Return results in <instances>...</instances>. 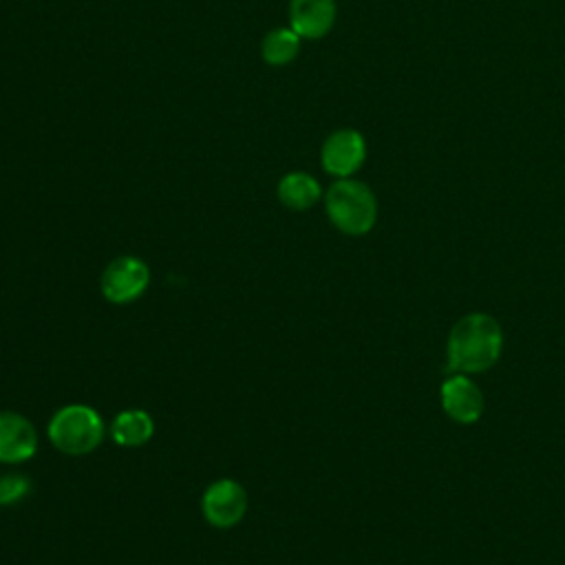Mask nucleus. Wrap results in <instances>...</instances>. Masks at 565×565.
Here are the masks:
<instances>
[{"instance_id":"obj_1","label":"nucleus","mask_w":565,"mask_h":565,"mask_svg":"<svg viewBox=\"0 0 565 565\" xmlns=\"http://www.w3.org/2000/svg\"><path fill=\"white\" fill-rule=\"evenodd\" d=\"M503 349L501 324L483 311H472L461 316L450 333L446 344L448 371L452 373H483L499 360Z\"/></svg>"},{"instance_id":"obj_2","label":"nucleus","mask_w":565,"mask_h":565,"mask_svg":"<svg viewBox=\"0 0 565 565\" xmlns=\"http://www.w3.org/2000/svg\"><path fill=\"white\" fill-rule=\"evenodd\" d=\"M324 210L335 230L349 236H362L377 221V201L373 190L358 179H338L324 194Z\"/></svg>"},{"instance_id":"obj_3","label":"nucleus","mask_w":565,"mask_h":565,"mask_svg":"<svg viewBox=\"0 0 565 565\" xmlns=\"http://www.w3.org/2000/svg\"><path fill=\"white\" fill-rule=\"evenodd\" d=\"M102 415L86 404H68L55 411L46 426L49 441L64 455L79 457L97 450L104 439Z\"/></svg>"},{"instance_id":"obj_4","label":"nucleus","mask_w":565,"mask_h":565,"mask_svg":"<svg viewBox=\"0 0 565 565\" xmlns=\"http://www.w3.org/2000/svg\"><path fill=\"white\" fill-rule=\"evenodd\" d=\"M150 285V267L139 256H117L106 265L99 278L102 296L113 305L135 302Z\"/></svg>"},{"instance_id":"obj_5","label":"nucleus","mask_w":565,"mask_h":565,"mask_svg":"<svg viewBox=\"0 0 565 565\" xmlns=\"http://www.w3.org/2000/svg\"><path fill=\"white\" fill-rule=\"evenodd\" d=\"M201 512L205 521L218 530L234 527L247 512V492L234 479H216L201 497Z\"/></svg>"},{"instance_id":"obj_6","label":"nucleus","mask_w":565,"mask_h":565,"mask_svg":"<svg viewBox=\"0 0 565 565\" xmlns=\"http://www.w3.org/2000/svg\"><path fill=\"white\" fill-rule=\"evenodd\" d=\"M366 159V143L364 137L353 128H342L331 132L320 150V161L324 172L347 179L355 174Z\"/></svg>"},{"instance_id":"obj_7","label":"nucleus","mask_w":565,"mask_h":565,"mask_svg":"<svg viewBox=\"0 0 565 565\" xmlns=\"http://www.w3.org/2000/svg\"><path fill=\"white\" fill-rule=\"evenodd\" d=\"M441 408L457 424H475L483 413L481 388L463 373H452L441 384Z\"/></svg>"},{"instance_id":"obj_8","label":"nucleus","mask_w":565,"mask_h":565,"mask_svg":"<svg viewBox=\"0 0 565 565\" xmlns=\"http://www.w3.org/2000/svg\"><path fill=\"white\" fill-rule=\"evenodd\" d=\"M38 450V430L20 413H0V463H24Z\"/></svg>"},{"instance_id":"obj_9","label":"nucleus","mask_w":565,"mask_h":565,"mask_svg":"<svg viewBox=\"0 0 565 565\" xmlns=\"http://www.w3.org/2000/svg\"><path fill=\"white\" fill-rule=\"evenodd\" d=\"M335 22V0H291L289 24L307 40L324 38Z\"/></svg>"},{"instance_id":"obj_10","label":"nucleus","mask_w":565,"mask_h":565,"mask_svg":"<svg viewBox=\"0 0 565 565\" xmlns=\"http://www.w3.org/2000/svg\"><path fill=\"white\" fill-rule=\"evenodd\" d=\"M154 435V422L143 408H126L115 415L110 437L124 448H139Z\"/></svg>"},{"instance_id":"obj_11","label":"nucleus","mask_w":565,"mask_h":565,"mask_svg":"<svg viewBox=\"0 0 565 565\" xmlns=\"http://www.w3.org/2000/svg\"><path fill=\"white\" fill-rule=\"evenodd\" d=\"M276 194H278V201L289 207V210H296V212H302V210H309L313 207L320 196H322V188L320 183L307 174V172H287L280 181H278V188H276Z\"/></svg>"},{"instance_id":"obj_12","label":"nucleus","mask_w":565,"mask_h":565,"mask_svg":"<svg viewBox=\"0 0 565 565\" xmlns=\"http://www.w3.org/2000/svg\"><path fill=\"white\" fill-rule=\"evenodd\" d=\"M300 40L302 38L291 26H280V29L269 31L263 40V46H260L263 60L269 66L289 64L300 51Z\"/></svg>"},{"instance_id":"obj_13","label":"nucleus","mask_w":565,"mask_h":565,"mask_svg":"<svg viewBox=\"0 0 565 565\" xmlns=\"http://www.w3.org/2000/svg\"><path fill=\"white\" fill-rule=\"evenodd\" d=\"M31 490V481L24 475L7 472L0 475V505H13L24 499Z\"/></svg>"}]
</instances>
